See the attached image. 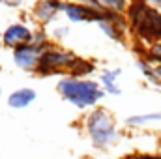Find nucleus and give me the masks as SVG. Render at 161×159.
Returning <instances> with one entry per match:
<instances>
[{
    "instance_id": "obj_1",
    "label": "nucleus",
    "mask_w": 161,
    "mask_h": 159,
    "mask_svg": "<svg viewBox=\"0 0 161 159\" xmlns=\"http://www.w3.org/2000/svg\"><path fill=\"white\" fill-rule=\"evenodd\" d=\"M125 19L139 41L148 45L161 41V11L146 0H131Z\"/></svg>"
},
{
    "instance_id": "obj_2",
    "label": "nucleus",
    "mask_w": 161,
    "mask_h": 159,
    "mask_svg": "<svg viewBox=\"0 0 161 159\" xmlns=\"http://www.w3.org/2000/svg\"><path fill=\"white\" fill-rule=\"evenodd\" d=\"M58 94L64 101L77 107L80 111L84 109H96V105L105 97V90L97 80L92 79H75V77H62L56 84Z\"/></svg>"
},
{
    "instance_id": "obj_3",
    "label": "nucleus",
    "mask_w": 161,
    "mask_h": 159,
    "mask_svg": "<svg viewBox=\"0 0 161 159\" xmlns=\"http://www.w3.org/2000/svg\"><path fill=\"white\" fill-rule=\"evenodd\" d=\"M82 122H84V131L94 148L107 150L118 142L120 133L116 127V120L107 109H103V107L92 109Z\"/></svg>"
},
{
    "instance_id": "obj_4",
    "label": "nucleus",
    "mask_w": 161,
    "mask_h": 159,
    "mask_svg": "<svg viewBox=\"0 0 161 159\" xmlns=\"http://www.w3.org/2000/svg\"><path fill=\"white\" fill-rule=\"evenodd\" d=\"M77 54L64 51L56 45H49L40 56L38 68H36V75L40 77H51V75H58V73H68L71 62L75 60Z\"/></svg>"
},
{
    "instance_id": "obj_5",
    "label": "nucleus",
    "mask_w": 161,
    "mask_h": 159,
    "mask_svg": "<svg viewBox=\"0 0 161 159\" xmlns=\"http://www.w3.org/2000/svg\"><path fill=\"white\" fill-rule=\"evenodd\" d=\"M62 13L69 23H101L105 19V9L96 8L92 4H77V2H64Z\"/></svg>"
},
{
    "instance_id": "obj_6",
    "label": "nucleus",
    "mask_w": 161,
    "mask_h": 159,
    "mask_svg": "<svg viewBox=\"0 0 161 159\" xmlns=\"http://www.w3.org/2000/svg\"><path fill=\"white\" fill-rule=\"evenodd\" d=\"M41 52H43V49L38 47V45H34V43L21 45V47L13 49V62H15V66L19 69L36 73V68H38Z\"/></svg>"
},
{
    "instance_id": "obj_7",
    "label": "nucleus",
    "mask_w": 161,
    "mask_h": 159,
    "mask_svg": "<svg viewBox=\"0 0 161 159\" xmlns=\"http://www.w3.org/2000/svg\"><path fill=\"white\" fill-rule=\"evenodd\" d=\"M32 40H34V30H30L23 23H13L2 32V45L6 49H11V51L21 47V45L32 43Z\"/></svg>"
},
{
    "instance_id": "obj_8",
    "label": "nucleus",
    "mask_w": 161,
    "mask_h": 159,
    "mask_svg": "<svg viewBox=\"0 0 161 159\" xmlns=\"http://www.w3.org/2000/svg\"><path fill=\"white\" fill-rule=\"evenodd\" d=\"M64 9L62 0H38L32 8V17L40 25H49L56 19V15Z\"/></svg>"
},
{
    "instance_id": "obj_9",
    "label": "nucleus",
    "mask_w": 161,
    "mask_h": 159,
    "mask_svg": "<svg viewBox=\"0 0 161 159\" xmlns=\"http://www.w3.org/2000/svg\"><path fill=\"white\" fill-rule=\"evenodd\" d=\"M36 97H38V94H36L34 88H19V90H13L8 96V107H11L15 111L26 109L36 101Z\"/></svg>"
},
{
    "instance_id": "obj_10",
    "label": "nucleus",
    "mask_w": 161,
    "mask_h": 159,
    "mask_svg": "<svg viewBox=\"0 0 161 159\" xmlns=\"http://www.w3.org/2000/svg\"><path fill=\"white\" fill-rule=\"evenodd\" d=\"M120 75H122L120 68L103 69V71H101V75H99V84H101V88L105 90V94H109V96H120L122 94L120 86L116 84V80H118Z\"/></svg>"
},
{
    "instance_id": "obj_11",
    "label": "nucleus",
    "mask_w": 161,
    "mask_h": 159,
    "mask_svg": "<svg viewBox=\"0 0 161 159\" xmlns=\"http://www.w3.org/2000/svg\"><path fill=\"white\" fill-rule=\"evenodd\" d=\"M96 73V64L92 60L75 56V60L71 62L69 69H68V77H75V79H86L88 75Z\"/></svg>"
},
{
    "instance_id": "obj_12",
    "label": "nucleus",
    "mask_w": 161,
    "mask_h": 159,
    "mask_svg": "<svg viewBox=\"0 0 161 159\" xmlns=\"http://www.w3.org/2000/svg\"><path fill=\"white\" fill-rule=\"evenodd\" d=\"M161 122V112H146V114H133V116H127L124 120L125 127H146L150 123H158Z\"/></svg>"
},
{
    "instance_id": "obj_13",
    "label": "nucleus",
    "mask_w": 161,
    "mask_h": 159,
    "mask_svg": "<svg viewBox=\"0 0 161 159\" xmlns=\"http://www.w3.org/2000/svg\"><path fill=\"white\" fill-rule=\"evenodd\" d=\"M97 26H99V30H101L105 36H109L111 40H114V41H124L125 30H127V26H129V25H122V23H109V21H103V23H99Z\"/></svg>"
},
{
    "instance_id": "obj_14",
    "label": "nucleus",
    "mask_w": 161,
    "mask_h": 159,
    "mask_svg": "<svg viewBox=\"0 0 161 159\" xmlns=\"http://www.w3.org/2000/svg\"><path fill=\"white\" fill-rule=\"evenodd\" d=\"M88 4H92L96 8H101V9H111V11H116V13H124L125 15L129 0H90Z\"/></svg>"
},
{
    "instance_id": "obj_15",
    "label": "nucleus",
    "mask_w": 161,
    "mask_h": 159,
    "mask_svg": "<svg viewBox=\"0 0 161 159\" xmlns=\"http://www.w3.org/2000/svg\"><path fill=\"white\" fill-rule=\"evenodd\" d=\"M137 68H139V71L146 77V79L150 80L152 84H156V86H161V80L158 79V75H156V69H154V66L148 62V60H144V58H139L137 60Z\"/></svg>"
},
{
    "instance_id": "obj_16",
    "label": "nucleus",
    "mask_w": 161,
    "mask_h": 159,
    "mask_svg": "<svg viewBox=\"0 0 161 159\" xmlns=\"http://www.w3.org/2000/svg\"><path fill=\"white\" fill-rule=\"evenodd\" d=\"M144 60H148L152 66H159L161 64V41L148 45V51H146Z\"/></svg>"
},
{
    "instance_id": "obj_17",
    "label": "nucleus",
    "mask_w": 161,
    "mask_h": 159,
    "mask_svg": "<svg viewBox=\"0 0 161 159\" xmlns=\"http://www.w3.org/2000/svg\"><path fill=\"white\" fill-rule=\"evenodd\" d=\"M120 159H159L158 154H141V152H135V154H127Z\"/></svg>"
},
{
    "instance_id": "obj_18",
    "label": "nucleus",
    "mask_w": 161,
    "mask_h": 159,
    "mask_svg": "<svg viewBox=\"0 0 161 159\" xmlns=\"http://www.w3.org/2000/svg\"><path fill=\"white\" fill-rule=\"evenodd\" d=\"M66 36H68V28L66 26H58V28L53 30V38L54 40H64Z\"/></svg>"
},
{
    "instance_id": "obj_19",
    "label": "nucleus",
    "mask_w": 161,
    "mask_h": 159,
    "mask_svg": "<svg viewBox=\"0 0 161 159\" xmlns=\"http://www.w3.org/2000/svg\"><path fill=\"white\" fill-rule=\"evenodd\" d=\"M2 4H6V6H11V8H17V6H21V2L23 0H0Z\"/></svg>"
},
{
    "instance_id": "obj_20",
    "label": "nucleus",
    "mask_w": 161,
    "mask_h": 159,
    "mask_svg": "<svg viewBox=\"0 0 161 159\" xmlns=\"http://www.w3.org/2000/svg\"><path fill=\"white\" fill-rule=\"evenodd\" d=\"M146 2H148V4H152L156 9H159V11H161V0H146Z\"/></svg>"
},
{
    "instance_id": "obj_21",
    "label": "nucleus",
    "mask_w": 161,
    "mask_h": 159,
    "mask_svg": "<svg viewBox=\"0 0 161 159\" xmlns=\"http://www.w3.org/2000/svg\"><path fill=\"white\" fill-rule=\"evenodd\" d=\"M154 69H156V75H158V79L161 80V64H159V66H154Z\"/></svg>"
},
{
    "instance_id": "obj_22",
    "label": "nucleus",
    "mask_w": 161,
    "mask_h": 159,
    "mask_svg": "<svg viewBox=\"0 0 161 159\" xmlns=\"http://www.w3.org/2000/svg\"><path fill=\"white\" fill-rule=\"evenodd\" d=\"M62 2H77V4H88L90 0H62Z\"/></svg>"
},
{
    "instance_id": "obj_23",
    "label": "nucleus",
    "mask_w": 161,
    "mask_h": 159,
    "mask_svg": "<svg viewBox=\"0 0 161 159\" xmlns=\"http://www.w3.org/2000/svg\"><path fill=\"white\" fill-rule=\"evenodd\" d=\"M0 96H2V86H0Z\"/></svg>"
},
{
    "instance_id": "obj_24",
    "label": "nucleus",
    "mask_w": 161,
    "mask_h": 159,
    "mask_svg": "<svg viewBox=\"0 0 161 159\" xmlns=\"http://www.w3.org/2000/svg\"><path fill=\"white\" fill-rule=\"evenodd\" d=\"M158 157H159V159H161V154H158Z\"/></svg>"
}]
</instances>
